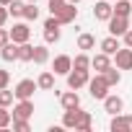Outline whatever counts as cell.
Listing matches in <instances>:
<instances>
[{
  "label": "cell",
  "mask_w": 132,
  "mask_h": 132,
  "mask_svg": "<svg viewBox=\"0 0 132 132\" xmlns=\"http://www.w3.org/2000/svg\"><path fill=\"white\" fill-rule=\"evenodd\" d=\"M109 83H106V78H104V73H96V78H91L88 80V93L93 96V98H98V101H104L106 96H109Z\"/></svg>",
  "instance_id": "obj_1"
},
{
  "label": "cell",
  "mask_w": 132,
  "mask_h": 132,
  "mask_svg": "<svg viewBox=\"0 0 132 132\" xmlns=\"http://www.w3.org/2000/svg\"><path fill=\"white\" fill-rule=\"evenodd\" d=\"M52 16H54V18L65 26V23H73V21L78 18V8H75L73 3H68V0H65V3L57 8V13H52Z\"/></svg>",
  "instance_id": "obj_2"
},
{
  "label": "cell",
  "mask_w": 132,
  "mask_h": 132,
  "mask_svg": "<svg viewBox=\"0 0 132 132\" xmlns=\"http://www.w3.org/2000/svg\"><path fill=\"white\" fill-rule=\"evenodd\" d=\"M62 23L52 16V18H47L44 21V42L47 44H54V42H60V36H62V29H60Z\"/></svg>",
  "instance_id": "obj_3"
},
{
  "label": "cell",
  "mask_w": 132,
  "mask_h": 132,
  "mask_svg": "<svg viewBox=\"0 0 132 132\" xmlns=\"http://www.w3.org/2000/svg\"><path fill=\"white\" fill-rule=\"evenodd\" d=\"M129 31V18L124 16H111L109 18V34L111 36H124Z\"/></svg>",
  "instance_id": "obj_4"
},
{
  "label": "cell",
  "mask_w": 132,
  "mask_h": 132,
  "mask_svg": "<svg viewBox=\"0 0 132 132\" xmlns=\"http://www.w3.org/2000/svg\"><path fill=\"white\" fill-rule=\"evenodd\" d=\"M88 80H91L88 70H70V73H68V88H73V91L88 86Z\"/></svg>",
  "instance_id": "obj_5"
},
{
  "label": "cell",
  "mask_w": 132,
  "mask_h": 132,
  "mask_svg": "<svg viewBox=\"0 0 132 132\" xmlns=\"http://www.w3.org/2000/svg\"><path fill=\"white\" fill-rule=\"evenodd\" d=\"M36 88H39V83H34V80H29V78H26V80H21V83L13 88V93H16V98H18V101H23V98H31Z\"/></svg>",
  "instance_id": "obj_6"
},
{
  "label": "cell",
  "mask_w": 132,
  "mask_h": 132,
  "mask_svg": "<svg viewBox=\"0 0 132 132\" xmlns=\"http://www.w3.org/2000/svg\"><path fill=\"white\" fill-rule=\"evenodd\" d=\"M52 70H54V75H68V73L73 70V57H68V54H57L54 62H52Z\"/></svg>",
  "instance_id": "obj_7"
},
{
  "label": "cell",
  "mask_w": 132,
  "mask_h": 132,
  "mask_svg": "<svg viewBox=\"0 0 132 132\" xmlns=\"http://www.w3.org/2000/svg\"><path fill=\"white\" fill-rule=\"evenodd\" d=\"M114 57H117V68L119 70H132V47H119Z\"/></svg>",
  "instance_id": "obj_8"
},
{
  "label": "cell",
  "mask_w": 132,
  "mask_h": 132,
  "mask_svg": "<svg viewBox=\"0 0 132 132\" xmlns=\"http://www.w3.org/2000/svg\"><path fill=\"white\" fill-rule=\"evenodd\" d=\"M34 114V101L31 98H23L13 106V119H29Z\"/></svg>",
  "instance_id": "obj_9"
},
{
  "label": "cell",
  "mask_w": 132,
  "mask_h": 132,
  "mask_svg": "<svg viewBox=\"0 0 132 132\" xmlns=\"http://www.w3.org/2000/svg\"><path fill=\"white\" fill-rule=\"evenodd\" d=\"M111 132H132V117H124V114H114L111 124H109Z\"/></svg>",
  "instance_id": "obj_10"
},
{
  "label": "cell",
  "mask_w": 132,
  "mask_h": 132,
  "mask_svg": "<svg viewBox=\"0 0 132 132\" xmlns=\"http://www.w3.org/2000/svg\"><path fill=\"white\" fill-rule=\"evenodd\" d=\"M111 16H114V5H111V3L101 0V3L93 5V18H96V21H109Z\"/></svg>",
  "instance_id": "obj_11"
},
{
  "label": "cell",
  "mask_w": 132,
  "mask_h": 132,
  "mask_svg": "<svg viewBox=\"0 0 132 132\" xmlns=\"http://www.w3.org/2000/svg\"><path fill=\"white\" fill-rule=\"evenodd\" d=\"M29 36H31V29H29L26 23H13V29H11V42L23 44V42H29Z\"/></svg>",
  "instance_id": "obj_12"
},
{
  "label": "cell",
  "mask_w": 132,
  "mask_h": 132,
  "mask_svg": "<svg viewBox=\"0 0 132 132\" xmlns=\"http://www.w3.org/2000/svg\"><path fill=\"white\" fill-rule=\"evenodd\" d=\"M91 68H93L96 73H106V70L111 68V60H109V54H106V52H98V54H93V57H91Z\"/></svg>",
  "instance_id": "obj_13"
},
{
  "label": "cell",
  "mask_w": 132,
  "mask_h": 132,
  "mask_svg": "<svg viewBox=\"0 0 132 132\" xmlns=\"http://www.w3.org/2000/svg\"><path fill=\"white\" fill-rule=\"evenodd\" d=\"M60 104H62V109H78L80 106V96H78V91H65V93H60Z\"/></svg>",
  "instance_id": "obj_14"
},
{
  "label": "cell",
  "mask_w": 132,
  "mask_h": 132,
  "mask_svg": "<svg viewBox=\"0 0 132 132\" xmlns=\"http://www.w3.org/2000/svg\"><path fill=\"white\" fill-rule=\"evenodd\" d=\"M104 109H106V111H109V114L114 117V114H119V111L124 109V101H122V98H119L117 93H109V96L104 98Z\"/></svg>",
  "instance_id": "obj_15"
},
{
  "label": "cell",
  "mask_w": 132,
  "mask_h": 132,
  "mask_svg": "<svg viewBox=\"0 0 132 132\" xmlns=\"http://www.w3.org/2000/svg\"><path fill=\"white\" fill-rule=\"evenodd\" d=\"M80 106L78 109H65V114H62V127H68V129H75L78 127V119H80Z\"/></svg>",
  "instance_id": "obj_16"
},
{
  "label": "cell",
  "mask_w": 132,
  "mask_h": 132,
  "mask_svg": "<svg viewBox=\"0 0 132 132\" xmlns=\"http://www.w3.org/2000/svg\"><path fill=\"white\" fill-rule=\"evenodd\" d=\"M0 57H3V62L18 60V44H16V42H8L5 47H0Z\"/></svg>",
  "instance_id": "obj_17"
},
{
  "label": "cell",
  "mask_w": 132,
  "mask_h": 132,
  "mask_svg": "<svg viewBox=\"0 0 132 132\" xmlns=\"http://www.w3.org/2000/svg\"><path fill=\"white\" fill-rule=\"evenodd\" d=\"M117 49H119V36H106V39L101 42V52H106L109 57L117 54Z\"/></svg>",
  "instance_id": "obj_18"
},
{
  "label": "cell",
  "mask_w": 132,
  "mask_h": 132,
  "mask_svg": "<svg viewBox=\"0 0 132 132\" xmlns=\"http://www.w3.org/2000/svg\"><path fill=\"white\" fill-rule=\"evenodd\" d=\"M93 47H96V36H93V34H88V31H86V34H80V36H78V49L88 52V49H93Z\"/></svg>",
  "instance_id": "obj_19"
},
{
  "label": "cell",
  "mask_w": 132,
  "mask_h": 132,
  "mask_svg": "<svg viewBox=\"0 0 132 132\" xmlns=\"http://www.w3.org/2000/svg\"><path fill=\"white\" fill-rule=\"evenodd\" d=\"M18 60L21 62H31L34 60V44H29V42L18 44Z\"/></svg>",
  "instance_id": "obj_20"
},
{
  "label": "cell",
  "mask_w": 132,
  "mask_h": 132,
  "mask_svg": "<svg viewBox=\"0 0 132 132\" xmlns=\"http://www.w3.org/2000/svg\"><path fill=\"white\" fill-rule=\"evenodd\" d=\"M36 83H39L42 91H52V88H54V75H52L49 70H44V73L36 78Z\"/></svg>",
  "instance_id": "obj_21"
},
{
  "label": "cell",
  "mask_w": 132,
  "mask_h": 132,
  "mask_svg": "<svg viewBox=\"0 0 132 132\" xmlns=\"http://www.w3.org/2000/svg\"><path fill=\"white\" fill-rule=\"evenodd\" d=\"M88 68H91V57H88L86 52L75 54V60H73V70H88Z\"/></svg>",
  "instance_id": "obj_22"
},
{
  "label": "cell",
  "mask_w": 132,
  "mask_h": 132,
  "mask_svg": "<svg viewBox=\"0 0 132 132\" xmlns=\"http://www.w3.org/2000/svg\"><path fill=\"white\" fill-rule=\"evenodd\" d=\"M129 13H132V3H129V0H117L114 16H124V18H129Z\"/></svg>",
  "instance_id": "obj_23"
},
{
  "label": "cell",
  "mask_w": 132,
  "mask_h": 132,
  "mask_svg": "<svg viewBox=\"0 0 132 132\" xmlns=\"http://www.w3.org/2000/svg\"><path fill=\"white\" fill-rule=\"evenodd\" d=\"M47 60H49V49H47L44 44L34 47V60H31V62H36V65H44Z\"/></svg>",
  "instance_id": "obj_24"
},
{
  "label": "cell",
  "mask_w": 132,
  "mask_h": 132,
  "mask_svg": "<svg viewBox=\"0 0 132 132\" xmlns=\"http://www.w3.org/2000/svg\"><path fill=\"white\" fill-rule=\"evenodd\" d=\"M91 124H93V117L88 111H80V119H78V132H91Z\"/></svg>",
  "instance_id": "obj_25"
},
{
  "label": "cell",
  "mask_w": 132,
  "mask_h": 132,
  "mask_svg": "<svg viewBox=\"0 0 132 132\" xmlns=\"http://www.w3.org/2000/svg\"><path fill=\"white\" fill-rule=\"evenodd\" d=\"M104 78H106V83L114 88V86H119V80H122V73H119V68H109V70L104 73Z\"/></svg>",
  "instance_id": "obj_26"
},
{
  "label": "cell",
  "mask_w": 132,
  "mask_h": 132,
  "mask_svg": "<svg viewBox=\"0 0 132 132\" xmlns=\"http://www.w3.org/2000/svg\"><path fill=\"white\" fill-rule=\"evenodd\" d=\"M13 122V111H8V106H0V129H8Z\"/></svg>",
  "instance_id": "obj_27"
},
{
  "label": "cell",
  "mask_w": 132,
  "mask_h": 132,
  "mask_svg": "<svg viewBox=\"0 0 132 132\" xmlns=\"http://www.w3.org/2000/svg\"><path fill=\"white\" fill-rule=\"evenodd\" d=\"M23 5H26L23 0H13V3L8 5V13H11L13 18H23Z\"/></svg>",
  "instance_id": "obj_28"
},
{
  "label": "cell",
  "mask_w": 132,
  "mask_h": 132,
  "mask_svg": "<svg viewBox=\"0 0 132 132\" xmlns=\"http://www.w3.org/2000/svg\"><path fill=\"white\" fill-rule=\"evenodd\" d=\"M23 18H26V21H36V18H39L36 3H26V5H23Z\"/></svg>",
  "instance_id": "obj_29"
},
{
  "label": "cell",
  "mask_w": 132,
  "mask_h": 132,
  "mask_svg": "<svg viewBox=\"0 0 132 132\" xmlns=\"http://www.w3.org/2000/svg\"><path fill=\"white\" fill-rule=\"evenodd\" d=\"M13 98H16V93H13V91H8V88L0 91V106H11V104H13Z\"/></svg>",
  "instance_id": "obj_30"
},
{
  "label": "cell",
  "mask_w": 132,
  "mask_h": 132,
  "mask_svg": "<svg viewBox=\"0 0 132 132\" xmlns=\"http://www.w3.org/2000/svg\"><path fill=\"white\" fill-rule=\"evenodd\" d=\"M13 129L16 132H29L31 124H29V119H13Z\"/></svg>",
  "instance_id": "obj_31"
},
{
  "label": "cell",
  "mask_w": 132,
  "mask_h": 132,
  "mask_svg": "<svg viewBox=\"0 0 132 132\" xmlns=\"http://www.w3.org/2000/svg\"><path fill=\"white\" fill-rule=\"evenodd\" d=\"M8 83H11V73L8 70H0V91L8 88Z\"/></svg>",
  "instance_id": "obj_32"
},
{
  "label": "cell",
  "mask_w": 132,
  "mask_h": 132,
  "mask_svg": "<svg viewBox=\"0 0 132 132\" xmlns=\"http://www.w3.org/2000/svg\"><path fill=\"white\" fill-rule=\"evenodd\" d=\"M11 42V29H3V26H0V47H5Z\"/></svg>",
  "instance_id": "obj_33"
},
{
  "label": "cell",
  "mask_w": 132,
  "mask_h": 132,
  "mask_svg": "<svg viewBox=\"0 0 132 132\" xmlns=\"http://www.w3.org/2000/svg\"><path fill=\"white\" fill-rule=\"evenodd\" d=\"M8 5H0V26H5V21H8Z\"/></svg>",
  "instance_id": "obj_34"
},
{
  "label": "cell",
  "mask_w": 132,
  "mask_h": 132,
  "mask_svg": "<svg viewBox=\"0 0 132 132\" xmlns=\"http://www.w3.org/2000/svg\"><path fill=\"white\" fill-rule=\"evenodd\" d=\"M65 3V0H49V13H57V8Z\"/></svg>",
  "instance_id": "obj_35"
},
{
  "label": "cell",
  "mask_w": 132,
  "mask_h": 132,
  "mask_svg": "<svg viewBox=\"0 0 132 132\" xmlns=\"http://www.w3.org/2000/svg\"><path fill=\"white\" fill-rule=\"evenodd\" d=\"M122 39H124V47H132V29H129V31H127Z\"/></svg>",
  "instance_id": "obj_36"
},
{
  "label": "cell",
  "mask_w": 132,
  "mask_h": 132,
  "mask_svg": "<svg viewBox=\"0 0 132 132\" xmlns=\"http://www.w3.org/2000/svg\"><path fill=\"white\" fill-rule=\"evenodd\" d=\"M13 3V0H0V5H11Z\"/></svg>",
  "instance_id": "obj_37"
},
{
  "label": "cell",
  "mask_w": 132,
  "mask_h": 132,
  "mask_svg": "<svg viewBox=\"0 0 132 132\" xmlns=\"http://www.w3.org/2000/svg\"><path fill=\"white\" fill-rule=\"evenodd\" d=\"M68 3H73V5H78V3H80V0H68Z\"/></svg>",
  "instance_id": "obj_38"
},
{
  "label": "cell",
  "mask_w": 132,
  "mask_h": 132,
  "mask_svg": "<svg viewBox=\"0 0 132 132\" xmlns=\"http://www.w3.org/2000/svg\"><path fill=\"white\" fill-rule=\"evenodd\" d=\"M26 3H39V0H26Z\"/></svg>",
  "instance_id": "obj_39"
}]
</instances>
